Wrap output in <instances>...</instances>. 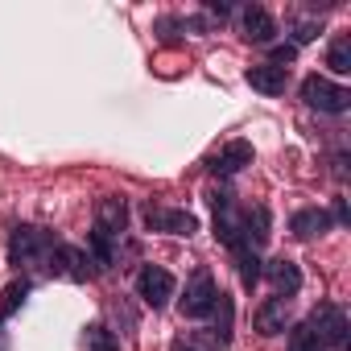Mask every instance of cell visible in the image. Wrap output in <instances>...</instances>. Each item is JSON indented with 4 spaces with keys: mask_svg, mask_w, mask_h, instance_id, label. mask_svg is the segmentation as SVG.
Instances as JSON below:
<instances>
[{
    "mask_svg": "<svg viewBox=\"0 0 351 351\" xmlns=\"http://www.w3.org/2000/svg\"><path fill=\"white\" fill-rule=\"evenodd\" d=\"M9 261H13V265H46L50 273H62V269H58L54 236H50V232H42V228H13Z\"/></svg>",
    "mask_w": 351,
    "mask_h": 351,
    "instance_id": "obj_1",
    "label": "cell"
},
{
    "mask_svg": "<svg viewBox=\"0 0 351 351\" xmlns=\"http://www.w3.org/2000/svg\"><path fill=\"white\" fill-rule=\"evenodd\" d=\"M306 326L314 330L318 347H335V351H339V347L347 343V314H343V306H335V302H318Z\"/></svg>",
    "mask_w": 351,
    "mask_h": 351,
    "instance_id": "obj_2",
    "label": "cell"
},
{
    "mask_svg": "<svg viewBox=\"0 0 351 351\" xmlns=\"http://www.w3.org/2000/svg\"><path fill=\"white\" fill-rule=\"evenodd\" d=\"M302 99H306L310 108H318V112H347L351 91L339 87V83H330V79H322V75H310V79L302 83Z\"/></svg>",
    "mask_w": 351,
    "mask_h": 351,
    "instance_id": "obj_3",
    "label": "cell"
},
{
    "mask_svg": "<svg viewBox=\"0 0 351 351\" xmlns=\"http://www.w3.org/2000/svg\"><path fill=\"white\" fill-rule=\"evenodd\" d=\"M215 298H219V285L207 269H199L191 281H186V298H182V314L186 318H207L215 310Z\"/></svg>",
    "mask_w": 351,
    "mask_h": 351,
    "instance_id": "obj_4",
    "label": "cell"
},
{
    "mask_svg": "<svg viewBox=\"0 0 351 351\" xmlns=\"http://www.w3.org/2000/svg\"><path fill=\"white\" fill-rule=\"evenodd\" d=\"M136 298H141L145 306L161 310V306L173 298V277H169L161 265H145V269L136 273Z\"/></svg>",
    "mask_w": 351,
    "mask_h": 351,
    "instance_id": "obj_5",
    "label": "cell"
},
{
    "mask_svg": "<svg viewBox=\"0 0 351 351\" xmlns=\"http://www.w3.org/2000/svg\"><path fill=\"white\" fill-rule=\"evenodd\" d=\"M145 223L153 232H169V236H195L199 232V219L191 211H165V207H145Z\"/></svg>",
    "mask_w": 351,
    "mask_h": 351,
    "instance_id": "obj_6",
    "label": "cell"
},
{
    "mask_svg": "<svg viewBox=\"0 0 351 351\" xmlns=\"http://www.w3.org/2000/svg\"><path fill=\"white\" fill-rule=\"evenodd\" d=\"M244 165H252V145H248V141H232V145H223V149L207 161V169L219 173V178H232V173H240Z\"/></svg>",
    "mask_w": 351,
    "mask_h": 351,
    "instance_id": "obj_7",
    "label": "cell"
},
{
    "mask_svg": "<svg viewBox=\"0 0 351 351\" xmlns=\"http://www.w3.org/2000/svg\"><path fill=\"white\" fill-rule=\"evenodd\" d=\"M95 228L104 232V236H120L124 228H128V203L120 199V195H104L99 199V207H95Z\"/></svg>",
    "mask_w": 351,
    "mask_h": 351,
    "instance_id": "obj_8",
    "label": "cell"
},
{
    "mask_svg": "<svg viewBox=\"0 0 351 351\" xmlns=\"http://www.w3.org/2000/svg\"><path fill=\"white\" fill-rule=\"evenodd\" d=\"M240 25H244V38L256 42V46H269V42L277 38V21H273L261 5H248V9L240 13Z\"/></svg>",
    "mask_w": 351,
    "mask_h": 351,
    "instance_id": "obj_9",
    "label": "cell"
},
{
    "mask_svg": "<svg viewBox=\"0 0 351 351\" xmlns=\"http://www.w3.org/2000/svg\"><path fill=\"white\" fill-rule=\"evenodd\" d=\"M252 326L261 330V335H281L285 326H289V306H285V298H269L256 314H252Z\"/></svg>",
    "mask_w": 351,
    "mask_h": 351,
    "instance_id": "obj_10",
    "label": "cell"
},
{
    "mask_svg": "<svg viewBox=\"0 0 351 351\" xmlns=\"http://www.w3.org/2000/svg\"><path fill=\"white\" fill-rule=\"evenodd\" d=\"M248 87L252 91H261V95H281L285 91V83H289V75H285V66H269V62H261V66H248Z\"/></svg>",
    "mask_w": 351,
    "mask_h": 351,
    "instance_id": "obj_11",
    "label": "cell"
},
{
    "mask_svg": "<svg viewBox=\"0 0 351 351\" xmlns=\"http://www.w3.org/2000/svg\"><path fill=\"white\" fill-rule=\"evenodd\" d=\"M265 277L273 281L277 293H298V289H302V269H298L293 261H285V256L269 261V265H265Z\"/></svg>",
    "mask_w": 351,
    "mask_h": 351,
    "instance_id": "obj_12",
    "label": "cell"
},
{
    "mask_svg": "<svg viewBox=\"0 0 351 351\" xmlns=\"http://www.w3.org/2000/svg\"><path fill=\"white\" fill-rule=\"evenodd\" d=\"M289 232H293L298 240H314V236L330 232V215L318 211V207H306V211H298V215L289 219Z\"/></svg>",
    "mask_w": 351,
    "mask_h": 351,
    "instance_id": "obj_13",
    "label": "cell"
},
{
    "mask_svg": "<svg viewBox=\"0 0 351 351\" xmlns=\"http://www.w3.org/2000/svg\"><path fill=\"white\" fill-rule=\"evenodd\" d=\"M58 269L71 277V281H87L91 277V256L83 248H58Z\"/></svg>",
    "mask_w": 351,
    "mask_h": 351,
    "instance_id": "obj_14",
    "label": "cell"
},
{
    "mask_svg": "<svg viewBox=\"0 0 351 351\" xmlns=\"http://www.w3.org/2000/svg\"><path fill=\"white\" fill-rule=\"evenodd\" d=\"M326 66L335 75H351V38H335L326 50Z\"/></svg>",
    "mask_w": 351,
    "mask_h": 351,
    "instance_id": "obj_15",
    "label": "cell"
},
{
    "mask_svg": "<svg viewBox=\"0 0 351 351\" xmlns=\"http://www.w3.org/2000/svg\"><path fill=\"white\" fill-rule=\"evenodd\" d=\"M236 261H240V281L252 289V285L261 281V256H256V252L244 244V248H236Z\"/></svg>",
    "mask_w": 351,
    "mask_h": 351,
    "instance_id": "obj_16",
    "label": "cell"
},
{
    "mask_svg": "<svg viewBox=\"0 0 351 351\" xmlns=\"http://www.w3.org/2000/svg\"><path fill=\"white\" fill-rule=\"evenodd\" d=\"M83 343H87V351H120V339L108 326H87Z\"/></svg>",
    "mask_w": 351,
    "mask_h": 351,
    "instance_id": "obj_17",
    "label": "cell"
},
{
    "mask_svg": "<svg viewBox=\"0 0 351 351\" xmlns=\"http://www.w3.org/2000/svg\"><path fill=\"white\" fill-rule=\"evenodd\" d=\"M25 298H29V281H13V285L5 289V298H0V322H5V318L25 302Z\"/></svg>",
    "mask_w": 351,
    "mask_h": 351,
    "instance_id": "obj_18",
    "label": "cell"
},
{
    "mask_svg": "<svg viewBox=\"0 0 351 351\" xmlns=\"http://www.w3.org/2000/svg\"><path fill=\"white\" fill-rule=\"evenodd\" d=\"M91 265H112V236H104L99 228L91 232Z\"/></svg>",
    "mask_w": 351,
    "mask_h": 351,
    "instance_id": "obj_19",
    "label": "cell"
},
{
    "mask_svg": "<svg viewBox=\"0 0 351 351\" xmlns=\"http://www.w3.org/2000/svg\"><path fill=\"white\" fill-rule=\"evenodd\" d=\"M289 351H322V347H318V339H314L310 326H293V335H289Z\"/></svg>",
    "mask_w": 351,
    "mask_h": 351,
    "instance_id": "obj_20",
    "label": "cell"
},
{
    "mask_svg": "<svg viewBox=\"0 0 351 351\" xmlns=\"http://www.w3.org/2000/svg\"><path fill=\"white\" fill-rule=\"evenodd\" d=\"M314 38H318V25H314V21H302V25L293 29V42H289V46L298 50V46H306V42H314Z\"/></svg>",
    "mask_w": 351,
    "mask_h": 351,
    "instance_id": "obj_21",
    "label": "cell"
},
{
    "mask_svg": "<svg viewBox=\"0 0 351 351\" xmlns=\"http://www.w3.org/2000/svg\"><path fill=\"white\" fill-rule=\"evenodd\" d=\"M293 54H298L293 46H277V50H273V62H269V66H281V62H293Z\"/></svg>",
    "mask_w": 351,
    "mask_h": 351,
    "instance_id": "obj_22",
    "label": "cell"
},
{
    "mask_svg": "<svg viewBox=\"0 0 351 351\" xmlns=\"http://www.w3.org/2000/svg\"><path fill=\"white\" fill-rule=\"evenodd\" d=\"M178 351H195V347H178Z\"/></svg>",
    "mask_w": 351,
    "mask_h": 351,
    "instance_id": "obj_23",
    "label": "cell"
}]
</instances>
